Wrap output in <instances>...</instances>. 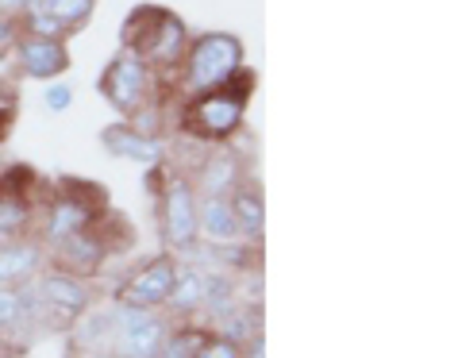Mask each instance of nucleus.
<instances>
[{
    "label": "nucleus",
    "instance_id": "9d476101",
    "mask_svg": "<svg viewBox=\"0 0 462 358\" xmlns=\"http://www.w3.org/2000/svg\"><path fill=\"white\" fill-rule=\"evenodd\" d=\"M51 247H54L51 251L54 266L69 270V274H78V278H93L108 259V251H105V243H100L97 227H85V232H78V235H66V239L51 243Z\"/></svg>",
    "mask_w": 462,
    "mask_h": 358
},
{
    "label": "nucleus",
    "instance_id": "4468645a",
    "mask_svg": "<svg viewBox=\"0 0 462 358\" xmlns=\"http://www.w3.org/2000/svg\"><path fill=\"white\" fill-rule=\"evenodd\" d=\"M197 239H208L216 247L243 239L231 197H197Z\"/></svg>",
    "mask_w": 462,
    "mask_h": 358
},
{
    "label": "nucleus",
    "instance_id": "a211bd4d",
    "mask_svg": "<svg viewBox=\"0 0 462 358\" xmlns=\"http://www.w3.org/2000/svg\"><path fill=\"white\" fill-rule=\"evenodd\" d=\"M208 335H212V327L205 320H178V324H170L158 358H193L200 347H205Z\"/></svg>",
    "mask_w": 462,
    "mask_h": 358
},
{
    "label": "nucleus",
    "instance_id": "ddd939ff",
    "mask_svg": "<svg viewBox=\"0 0 462 358\" xmlns=\"http://www.w3.org/2000/svg\"><path fill=\"white\" fill-rule=\"evenodd\" d=\"M189 181H193L197 197H231L247 178H243V162L236 151H216L200 162L197 178H189Z\"/></svg>",
    "mask_w": 462,
    "mask_h": 358
},
{
    "label": "nucleus",
    "instance_id": "f3484780",
    "mask_svg": "<svg viewBox=\"0 0 462 358\" xmlns=\"http://www.w3.org/2000/svg\"><path fill=\"white\" fill-rule=\"evenodd\" d=\"M35 317H32V293L27 285L12 289V285H0V339L12 335V332H32Z\"/></svg>",
    "mask_w": 462,
    "mask_h": 358
},
{
    "label": "nucleus",
    "instance_id": "412c9836",
    "mask_svg": "<svg viewBox=\"0 0 462 358\" xmlns=\"http://www.w3.org/2000/svg\"><path fill=\"white\" fill-rule=\"evenodd\" d=\"M193 358H239V343H231V339H224V335H208L205 339V347H200Z\"/></svg>",
    "mask_w": 462,
    "mask_h": 358
},
{
    "label": "nucleus",
    "instance_id": "5701e85b",
    "mask_svg": "<svg viewBox=\"0 0 462 358\" xmlns=\"http://www.w3.org/2000/svg\"><path fill=\"white\" fill-rule=\"evenodd\" d=\"M20 35H23V27H20V16H8V12H0V54L16 50Z\"/></svg>",
    "mask_w": 462,
    "mask_h": 358
},
{
    "label": "nucleus",
    "instance_id": "9b49d317",
    "mask_svg": "<svg viewBox=\"0 0 462 358\" xmlns=\"http://www.w3.org/2000/svg\"><path fill=\"white\" fill-rule=\"evenodd\" d=\"M42 262H47V243H42V239L20 235V239L0 243V285L20 289V285L35 281Z\"/></svg>",
    "mask_w": 462,
    "mask_h": 358
},
{
    "label": "nucleus",
    "instance_id": "6ab92c4d",
    "mask_svg": "<svg viewBox=\"0 0 462 358\" xmlns=\"http://www.w3.org/2000/svg\"><path fill=\"white\" fill-rule=\"evenodd\" d=\"M27 232H32V205H27V197L0 193V243L20 239Z\"/></svg>",
    "mask_w": 462,
    "mask_h": 358
},
{
    "label": "nucleus",
    "instance_id": "dca6fc26",
    "mask_svg": "<svg viewBox=\"0 0 462 358\" xmlns=\"http://www.w3.org/2000/svg\"><path fill=\"white\" fill-rule=\"evenodd\" d=\"M231 208H236V220H239V235L243 243H254L263 239V227H266V208H263V193L254 189L251 181H243L236 193H231Z\"/></svg>",
    "mask_w": 462,
    "mask_h": 358
},
{
    "label": "nucleus",
    "instance_id": "423d86ee",
    "mask_svg": "<svg viewBox=\"0 0 462 358\" xmlns=\"http://www.w3.org/2000/svg\"><path fill=\"white\" fill-rule=\"evenodd\" d=\"M170 332V317L162 308H112V358H158L162 339Z\"/></svg>",
    "mask_w": 462,
    "mask_h": 358
},
{
    "label": "nucleus",
    "instance_id": "39448f33",
    "mask_svg": "<svg viewBox=\"0 0 462 358\" xmlns=\"http://www.w3.org/2000/svg\"><path fill=\"white\" fill-rule=\"evenodd\" d=\"M100 96L127 120L143 105H151L154 96V69L139 59L132 47H120L112 54V62L100 74Z\"/></svg>",
    "mask_w": 462,
    "mask_h": 358
},
{
    "label": "nucleus",
    "instance_id": "2eb2a0df",
    "mask_svg": "<svg viewBox=\"0 0 462 358\" xmlns=\"http://www.w3.org/2000/svg\"><path fill=\"white\" fill-rule=\"evenodd\" d=\"M97 224V212L89 205H81L78 197H69L62 193L54 200V205L47 208V224H42V243H58V239H66V235H78L85 232V227H93Z\"/></svg>",
    "mask_w": 462,
    "mask_h": 358
},
{
    "label": "nucleus",
    "instance_id": "f8f14e48",
    "mask_svg": "<svg viewBox=\"0 0 462 358\" xmlns=\"http://www.w3.org/2000/svg\"><path fill=\"white\" fill-rule=\"evenodd\" d=\"M100 142H105V151L116 154V159H127V162H135L143 170H158L166 162V147L158 139L151 135H139L135 127H127V124H112L100 132Z\"/></svg>",
    "mask_w": 462,
    "mask_h": 358
},
{
    "label": "nucleus",
    "instance_id": "aec40b11",
    "mask_svg": "<svg viewBox=\"0 0 462 358\" xmlns=\"http://www.w3.org/2000/svg\"><path fill=\"white\" fill-rule=\"evenodd\" d=\"M32 5H35V8H42L47 16H54V20L69 32V27H81L85 20L93 16L97 0H32Z\"/></svg>",
    "mask_w": 462,
    "mask_h": 358
},
{
    "label": "nucleus",
    "instance_id": "f03ea898",
    "mask_svg": "<svg viewBox=\"0 0 462 358\" xmlns=\"http://www.w3.org/2000/svg\"><path fill=\"white\" fill-rule=\"evenodd\" d=\"M120 47H132L154 74H162V69L181 66L185 47H189V32H185V23L166 8H135L124 23Z\"/></svg>",
    "mask_w": 462,
    "mask_h": 358
},
{
    "label": "nucleus",
    "instance_id": "f257e3e1",
    "mask_svg": "<svg viewBox=\"0 0 462 358\" xmlns=\"http://www.w3.org/2000/svg\"><path fill=\"white\" fill-rule=\"evenodd\" d=\"M251 85H254V74L251 69H239L227 85H220V89L189 96V105H185V112H181L185 132H189L193 139H208V142L231 139L243 127V120H247Z\"/></svg>",
    "mask_w": 462,
    "mask_h": 358
},
{
    "label": "nucleus",
    "instance_id": "393cba45",
    "mask_svg": "<svg viewBox=\"0 0 462 358\" xmlns=\"http://www.w3.org/2000/svg\"><path fill=\"white\" fill-rule=\"evenodd\" d=\"M27 8V0H0V12H8V16H20Z\"/></svg>",
    "mask_w": 462,
    "mask_h": 358
},
{
    "label": "nucleus",
    "instance_id": "4be33fe9",
    "mask_svg": "<svg viewBox=\"0 0 462 358\" xmlns=\"http://www.w3.org/2000/svg\"><path fill=\"white\" fill-rule=\"evenodd\" d=\"M69 100H74V89L62 81H47V93H42V105H47V112H66L69 108Z\"/></svg>",
    "mask_w": 462,
    "mask_h": 358
},
{
    "label": "nucleus",
    "instance_id": "b1692460",
    "mask_svg": "<svg viewBox=\"0 0 462 358\" xmlns=\"http://www.w3.org/2000/svg\"><path fill=\"white\" fill-rule=\"evenodd\" d=\"M239 358H266V343H263V332L251 335L247 343L239 347Z\"/></svg>",
    "mask_w": 462,
    "mask_h": 358
},
{
    "label": "nucleus",
    "instance_id": "0eeeda50",
    "mask_svg": "<svg viewBox=\"0 0 462 358\" xmlns=\"http://www.w3.org/2000/svg\"><path fill=\"white\" fill-rule=\"evenodd\" d=\"M158 224H162V243L170 254H189L197 247V189L185 174H166Z\"/></svg>",
    "mask_w": 462,
    "mask_h": 358
},
{
    "label": "nucleus",
    "instance_id": "a878e982",
    "mask_svg": "<svg viewBox=\"0 0 462 358\" xmlns=\"http://www.w3.org/2000/svg\"><path fill=\"white\" fill-rule=\"evenodd\" d=\"M78 358H112V354L108 351H81Z\"/></svg>",
    "mask_w": 462,
    "mask_h": 358
},
{
    "label": "nucleus",
    "instance_id": "bb28decb",
    "mask_svg": "<svg viewBox=\"0 0 462 358\" xmlns=\"http://www.w3.org/2000/svg\"><path fill=\"white\" fill-rule=\"evenodd\" d=\"M0 343H5V339H0ZM0 358H5V347H0Z\"/></svg>",
    "mask_w": 462,
    "mask_h": 358
},
{
    "label": "nucleus",
    "instance_id": "1a4fd4ad",
    "mask_svg": "<svg viewBox=\"0 0 462 358\" xmlns=\"http://www.w3.org/2000/svg\"><path fill=\"white\" fill-rule=\"evenodd\" d=\"M16 66L23 78L54 81L69 69V47L66 39H42V35H20L16 42Z\"/></svg>",
    "mask_w": 462,
    "mask_h": 358
},
{
    "label": "nucleus",
    "instance_id": "6e6552de",
    "mask_svg": "<svg viewBox=\"0 0 462 358\" xmlns=\"http://www.w3.org/2000/svg\"><path fill=\"white\" fill-rule=\"evenodd\" d=\"M178 270L181 262L173 254H154L143 266H135L132 274L124 278V285L116 289V305H127V308H162L170 293H173V281H178Z\"/></svg>",
    "mask_w": 462,
    "mask_h": 358
},
{
    "label": "nucleus",
    "instance_id": "20e7f679",
    "mask_svg": "<svg viewBox=\"0 0 462 358\" xmlns=\"http://www.w3.org/2000/svg\"><path fill=\"white\" fill-rule=\"evenodd\" d=\"M27 293H32V312H35V327H69L74 320H81L85 312L93 308V285L89 278H78L69 270H39L35 281H27Z\"/></svg>",
    "mask_w": 462,
    "mask_h": 358
},
{
    "label": "nucleus",
    "instance_id": "7ed1b4c3",
    "mask_svg": "<svg viewBox=\"0 0 462 358\" xmlns=\"http://www.w3.org/2000/svg\"><path fill=\"white\" fill-rule=\"evenodd\" d=\"M178 69H181L185 96L212 93V89H220V85H227L239 69H247L243 66V42L227 32L197 35V39H189V47H185V59Z\"/></svg>",
    "mask_w": 462,
    "mask_h": 358
}]
</instances>
